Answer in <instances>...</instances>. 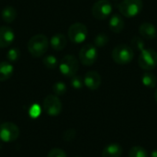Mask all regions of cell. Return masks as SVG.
Listing matches in <instances>:
<instances>
[{"instance_id": "obj_3", "label": "cell", "mask_w": 157, "mask_h": 157, "mask_svg": "<svg viewBox=\"0 0 157 157\" xmlns=\"http://www.w3.org/2000/svg\"><path fill=\"white\" fill-rule=\"evenodd\" d=\"M144 8L143 0H123L119 5V10L123 17H134L138 16Z\"/></svg>"}, {"instance_id": "obj_9", "label": "cell", "mask_w": 157, "mask_h": 157, "mask_svg": "<svg viewBox=\"0 0 157 157\" xmlns=\"http://www.w3.org/2000/svg\"><path fill=\"white\" fill-rule=\"evenodd\" d=\"M113 7L109 0H98L92 6V15L95 18L103 20L112 13Z\"/></svg>"}, {"instance_id": "obj_18", "label": "cell", "mask_w": 157, "mask_h": 157, "mask_svg": "<svg viewBox=\"0 0 157 157\" xmlns=\"http://www.w3.org/2000/svg\"><path fill=\"white\" fill-rule=\"evenodd\" d=\"M17 10L15 9V7H13L11 6H7L4 7L1 11V17L6 23L13 22L17 18Z\"/></svg>"}, {"instance_id": "obj_6", "label": "cell", "mask_w": 157, "mask_h": 157, "mask_svg": "<svg viewBox=\"0 0 157 157\" xmlns=\"http://www.w3.org/2000/svg\"><path fill=\"white\" fill-rule=\"evenodd\" d=\"M88 31L85 24L76 22L70 26L68 29V38L75 44L83 43L87 37Z\"/></svg>"}, {"instance_id": "obj_5", "label": "cell", "mask_w": 157, "mask_h": 157, "mask_svg": "<svg viewBox=\"0 0 157 157\" xmlns=\"http://www.w3.org/2000/svg\"><path fill=\"white\" fill-rule=\"evenodd\" d=\"M138 63L143 70H154L157 66V52L154 49H144L139 55Z\"/></svg>"}, {"instance_id": "obj_8", "label": "cell", "mask_w": 157, "mask_h": 157, "mask_svg": "<svg viewBox=\"0 0 157 157\" xmlns=\"http://www.w3.org/2000/svg\"><path fill=\"white\" fill-rule=\"evenodd\" d=\"M44 112L52 117H56L61 114L63 109V104L59 98L55 95H49L43 100Z\"/></svg>"}, {"instance_id": "obj_1", "label": "cell", "mask_w": 157, "mask_h": 157, "mask_svg": "<svg viewBox=\"0 0 157 157\" xmlns=\"http://www.w3.org/2000/svg\"><path fill=\"white\" fill-rule=\"evenodd\" d=\"M50 45L48 38L43 34L32 36L28 42V50L33 57H41L46 53Z\"/></svg>"}, {"instance_id": "obj_14", "label": "cell", "mask_w": 157, "mask_h": 157, "mask_svg": "<svg viewBox=\"0 0 157 157\" xmlns=\"http://www.w3.org/2000/svg\"><path fill=\"white\" fill-rule=\"evenodd\" d=\"M125 26V22L124 19L122 18V17L118 14L115 13L111 16L110 19H109V27L110 29V30L114 33H121Z\"/></svg>"}, {"instance_id": "obj_10", "label": "cell", "mask_w": 157, "mask_h": 157, "mask_svg": "<svg viewBox=\"0 0 157 157\" xmlns=\"http://www.w3.org/2000/svg\"><path fill=\"white\" fill-rule=\"evenodd\" d=\"M18 127L12 122H4L0 125V140L4 143H12L19 136Z\"/></svg>"}, {"instance_id": "obj_17", "label": "cell", "mask_w": 157, "mask_h": 157, "mask_svg": "<svg viewBox=\"0 0 157 157\" xmlns=\"http://www.w3.org/2000/svg\"><path fill=\"white\" fill-rule=\"evenodd\" d=\"M14 73V67L9 62L0 63V82L8 80Z\"/></svg>"}, {"instance_id": "obj_13", "label": "cell", "mask_w": 157, "mask_h": 157, "mask_svg": "<svg viewBox=\"0 0 157 157\" xmlns=\"http://www.w3.org/2000/svg\"><path fill=\"white\" fill-rule=\"evenodd\" d=\"M139 33L143 39L146 40H154L157 36V29L156 28L149 23V22H144L143 23L140 28H139Z\"/></svg>"}, {"instance_id": "obj_4", "label": "cell", "mask_w": 157, "mask_h": 157, "mask_svg": "<svg viewBox=\"0 0 157 157\" xmlns=\"http://www.w3.org/2000/svg\"><path fill=\"white\" fill-rule=\"evenodd\" d=\"M79 69V62L74 55H65L59 63V70L61 74L66 77H72L76 75Z\"/></svg>"}, {"instance_id": "obj_23", "label": "cell", "mask_w": 157, "mask_h": 157, "mask_svg": "<svg viewBox=\"0 0 157 157\" xmlns=\"http://www.w3.org/2000/svg\"><path fill=\"white\" fill-rule=\"evenodd\" d=\"M52 91L54 93L55 96H63L66 93L67 91V87L66 85L63 82H56L53 86H52Z\"/></svg>"}, {"instance_id": "obj_22", "label": "cell", "mask_w": 157, "mask_h": 157, "mask_svg": "<svg viewBox=\"0 0 157 157\" xmlns=\"http://www.w3.org/2000/svg\"><path fill=\"white\" fill-rule=\"evenodd\" d=\"M129 157H148L147 152L141 146H134L129 152Z\"/></svg>"}, {"instance_id": "obj_20", "label": "cell", "mask_w": 157, "mask_h": 157, "mask_svg": "<svg viewBox=\"0 0 157 157\" xmlns=\"http://www.w3.org/2000/svg\"><path fill=\"white\" fill-rule=\"evenodd\" d=\"M42 63L48 69H54L58 65V60L53 55H48L42 59Z\"/></svg>"}, {"instance_id": "obj_21", "label": "cell", "mask_w": 157, "mask_h": 157, "mask_svg": "<svg viewBox=\"0 0 157 157\" xmlns=\"http://www.w3.org/2000/svg\"><path fill=\"white\" fill-rule=\"evenodd\" d=\"M109 36L105 33H99L94 40V45L96 47H104L109 43Z\"/></svg>"}, {"instance_id": "obj_29", "label": "cell", "mask_w": 157, "mask_h": 157, "mask_svg": "<svg viewBox=\"0 0 157 157\" xmlns=\"http://www.w3.org/2000/svg\"><path fill=\"white\" fill-rule=\"evenodd\" d=\"M151 156H152V157H157V149L154 150V151L152 152V154H151Z\"/></svg>"}, {"instance_id": "obj_27", "label": "cell", "mask_w": 157, "mask_h": 157, "mask_svg": "<svg viewBox=\"0 0 157 157\" xmlns=\"http://www.w3.org/2000/svg\"><path fill=\"white\" fill-rule=\"evenodd\" d=\"M47 157H67V155L63 150L59 148H54L49 152Z\"/></svg>"}, {"instance_id": "obj_26", "label": "cell", "mask_w": 157, "mask_h": 157, "mask_svg": "<svg viewBox=\"0 0 157 157\" xmlns=\"http://www.w3.org/2000/svg\"><path fill=\"white\" fill-rule=\"evenodd\" d=\"M71 86L75 89H81L85 86L84 79L81 76H79V75H74V76L71 77Z\"/></svg>"}, {"instance_id": "obj_16", "label": "cell", "mask_w": 157, "mask_h": 157, "mask_svg": "<svg viewBox=\"0 0 157 157\" xmlns=\"http://www.w3.org/2000/svg\"><path fill=\"white\" fill-rule=\"evenodd\" d=\"M122 151V147L119 144H110L104 148L102 157H121Z\"/></svg>"}, {"instance_id": "obj_11", "label": "cell", "mask_w": 157, "mask_h": 157, "mask_svg": "<svg viewBox=\"0 0 157 157\" xmlns=\"http://www.w3.org/2000/svg\"><path fill=\"white\" fill-rule=\"evenodd\" d=\"M85 86L90 90H97L101 85V76L96 71H89L84 77Z\"/></svg>"}, {"instance_id": "obj_31", "label": "cell", "mask_w": 157, "mask_h": 157, "mask_svg": "<svg viewBox=\"0 0 157 157\" xmlns=\"http://www.w3.org/2000/svg\"><path fill=\"white\" fill-rule=\"evenodd\" d=\"M114 1H118V0H114Z\"/></svg>"}, {"instance_id": "obj_32", "label": "cell", "mask_w": 157, "mask_h": 157, "mask_svg": "<svg viewBox=\"0 0 157 157\" xmlns=\"http://www.w3.org/2000/svg\"><path fill=\"white\" fill-rule=\"evenodd\" d=\"M75 157H81V156H75Z\"/></svg>"}, {"instance_id": "obj_25", "label": "cell", "mask_w": 157, "mask_h": 157, "mask_svg": "<svg viewBox=\"0 0 157 157\" xmlns=\"http://www.w3.org/2000/svg\"><path fill=\"white\" fill-rule=\"evenodd\" d=\"M20 57V51L17 48L10 49L6 53V58L9 62H17Z\"/></svg>"}, {"instance_id": "obj_7", "label": "cell", "mask_w": 157, "mask_h": 157, "mask_svg": "<svg viewBox=\"0 0 157 157\" xmlns=\"http://www.w3.org/2000/svg\"><path fill=\"white\" fill-rule=\"evenodd\" d=\"M98 57V49L94 44L87 43L85 44L79 52V60L82 64L86 66H90L94 64Z\"/></svg>"}, {"instance_id": "obj_28", "label": "cell", "mask_w": 157, "mask_h": 157, "mask_svg": "<svg viewBox=\"0 0 157 157\" xmlns=\"http://www.w3.org/2000/svg\"><path fill=\"white\" fill-rule=\"evenodd\" d=\"M40 111H41V110H40V108L39 105H33V106H31V108L29 109V116H30V117H32V118H37V117L40 116Z\"/></svg>"}, {"instance_id": "obj_24", "label": "cell", "mask_w": 157, "mask_h": 157, "mask_svg": "<svg viewBox=\"0 0 157 157\" xmlns=\"http://www.w3.org/2000/svg\"><path fill=\"white\" fill-rule=\"evenodd\" d=\"M131 44L132 46V48L134 50H137V51H143L144 49V39L141 38V37H137V36H134L132 40H131Z\"/></svg>"}, {"instance_id": "obj_19", "label": "cell", "mask_w": 157, "mask_h": 157, "mask_svg": "<svg viewBox=\"0 0 157 157\" xmlns=\"http://www.w3.org/2000/svg\"><path fill=\"white\" fill-rule=\"evenodd\" d=\"M142 83L147 88H155L157 84L156 76L151 72H146L142 76Z\"/></svg>"}, {"instance_id": "obj_15", "label": "cell", "mask_w": 157, "mask_h": 157, "mask_svg": "<svg viewBox=\"0 0 157 157\" xmlns=\"http://www.w3.org/2000/svg\"><path fill=\"white\" fill-rule=\"evenodd\" d=\"M50 45L55 51H62L67 45V39L65 35L62 33H57L53 35L50 40Z\"/></svg>"}, {"instance_id": "obj_12", "label": "cell", "mask_w": 157, "mask_h": 157, "mask_svg": "<svg viewBox=\"0 0 157 157\" xmlns=\"http://www.w3.org/2000/svg\"><path fill=\"white\" fill-rule=\"evenodd\" d=\"M15 40V33L13 29L6 26L0 27V48H6L10 46Z\"/></svg>"}, {"instance_id": "obj_2", "label": "cell", "mask_w": 157, "mask_h": 157, "mask_svg": "<svg viewBox=\"0 0 157 157\" xmlns=\"http://www.w3.org/2000/svg\"><path fill=\"white\" fill-rule=\"evenodd\" d=\"M112 59L118 64H128L133 60L134 51L127 44H119L112 51Z\"/></svg>"}, {"instance_id": "obj_30", "label": "cell", "mask_w": 157, "mask_h": 157, "mask_svg": "<svg viewBox=\"0 0 157 157\" xmlns=\"http://www.w3.org/2000/svg\"><path fill=\"white\" fill-rule=\"evenodd\" d=\"M155 101L157 102V89L156 91H155Z\"/></svg>"}]
</instances>
